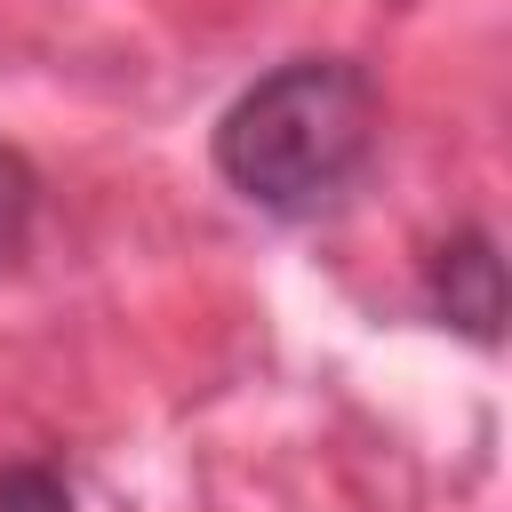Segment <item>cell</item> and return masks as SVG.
Returning <instances> with one entry per match:
<instances>
[{"instance_id": "obj_1", "label": "cell", "mask_w": 512, "mask_h": 512, "mask_svg": "<svg viewBox=\"0 0 512 512\" xmlns=\"http://www.w3.org/2000/svg\"><path fill=\"white\" fill-rule=\"evenodd\" d=\"M384 144V88L360 56H288L256 72L208 128L224 192L272 224H312L352 200Z\"/></svg>"}, {"instance_id": "obj_2", "label": "cell", "mask_w": 512, "mask_h": 512, "mask_svg": "<svg viewBox=\"0 0 512 512\" xmlns=\"http://www.w3.org/2000/svg\"><path fill=\"white\" fill-rule=\"evenodd\" d=\"M424 304L464 344H480V352L504 344V256H496V232L488 224H456L424 256Z\"/></svg>"}, {"instance_id": "obj_3", "label": "cell", "mask_w": 512, "mask_h": 512, "mask_svg": "<svg viewBox=\"0 0 512 512\" xmlns=\"http://www.w3.org/2000/svg\"><path fill=\"white\" fill-rule=\"evenodd\" d=\"M32 224H40V168H32L16 144H0V272L24 264Z\"/></svg>"}, {"instance_id": "obj_4", "label": "cell", "mask_w": 512, "mask_h": 512, "mask_svg": "<svg viewBox=\"0 0 512 512\" xmlns=\"http://www.w3.org/2000/svg\"><path fill=\"white\" fill-rule=\"evenodd\" d=\"M0 512H80V504H72V480L56 464L16 456V464H0Z\"/></svg>"}]
</instances>
